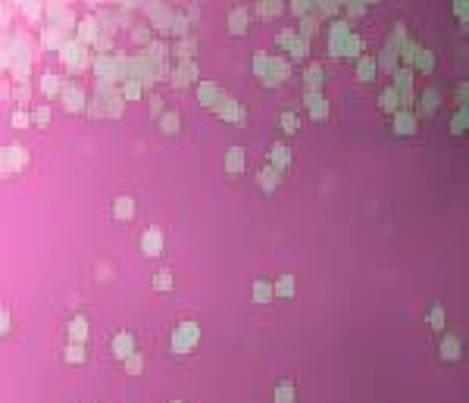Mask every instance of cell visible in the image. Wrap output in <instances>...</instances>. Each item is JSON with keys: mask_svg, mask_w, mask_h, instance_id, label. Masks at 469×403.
Wrapping results in <instances>:
<instances>
[{"mask_svg": "<svg viewBox=\"0 0 469 403\" xmlns=\"http://www.w3.org/2000/svg\"><path fill=\"white\" fill-rule=\"evenodd\" d=\"M197 338H200L197 322H182V325H178V331H175V338H172V344H175L178 353H182V350H191L194 344H197Z\"/></svg>", "mask_w": 469, "mask_h": 403, "instance_id": "6da1fadb", "label": "cell"}, {"mask_svg": "<svg viewBox=\"0 0 469 403\" xmlns=\"http://www.w3.org/2000/svg\"><path fill=\"white\" fill-rule=\"evenodd\" d=\"M141 250L147 253V256H160L163 253V231L160 228H147L141 235Z\"/></svg>", "mask_w": 469, "mask_h": 403, "instance_id": "7a4b0ae2", "label": "cell"}, {"mask_svg": "<svg viewBox=\"0 0 469 403\" xmlns=\"http://www.w3.org/2000/svg\"><path fill=\"white\" fill-rule=\"evenodd\" d=\"M110 347H113V356L125 363V359H129V356L135 353V338H132L129 331H119L116 338H113V344H110Z\"/></svg>", "mask_w": 469, "mask_h": 403, "instance_id": "3957f363", "label": "cell"}, {"mask_svg": "<svg viewBox=\"0 0 469 403\" xmlns=\"http://www.w3.org/2000/svg\"><path fill=\"white\" fill-rule=\"evenodd\" d=\"M25 162H28V150L19 147V144H10V147H6V169H10V172H19Z\"/></svg>", "mask_w": 469, "mask_h": 403, "instance_id": "277c9868", "label": "cell"}, {"mask_svg": "<svg viewBox=\"0 0 469 403\" xmlns=\"http://www.w3.org/2000/svg\"><path fill=\"white\" fill-rule=\"evenodd\" d=\"M63 100H66L63 107L69 109V113H79L82 104H84V94H82L79 84H63Z\"/></svg>", "mask_w": 469, "mask_h": 403, "instance_id": "5b68a950", "label": "cell"}, {"mask_svg": "<svg viewBox=\"0 0 469 403\" xmlns=\"http://www.w3.org/2000/svg\"><path fill=\"white\" fill-rule=\"evenodd\" d=\"M194 79H197V66H194V63H188V59H185V63L172 72V84H175V88H185V84H188V81H194Z\"/></svg>", "mask_w": 469, "mask_h": 403, "instance_id": "8992f818", "label": "cell"}, {"mask_svg": "<svg viewBox=\"0 0 469 403\" xmlns=\"http://www.w3.org/2000/svg\"><path fill=\"white\" fill-rule=\"evenodd\" d=\"M244 166H247V157H244V150H241V147H228L225 169H228V172H244Z\"/></svg>", "mask_w": 469, "mask_h": 403, "instance_id": "52a82bcc", "label": "cell"}, {"mask_svg": "<svg viewBox=\"0 0 469 403\" xmlns=\"http://www.w3.org/2000/svg\"><path fill=\"white\" fill-rule=\"evenodd\" d=\"M79 41H82V44H91V41H97V19H94V16L82 19V25H79Z\"/></svg>", "mask_w": 469, "mask_h": 403, "instance_id": "ba28073f", "label": "cell"}, {"mask_svg": "<svg viewBox=\"0 0 469 403\" xmlns=\"http://www.w3.org/2000/svg\"><path fill=\"white\" fill-rule=\"evenodd\" d=\"M228 28H232V35H244L247 31V10L244 6L232 10V16H228Z\"/></svg>", "mask_w": 469, "mask_h": 403, "instance_id": "9c48e42d", "label": "cell"}, {"mask_svg": "<svg viewBox=\"0 0 469 403\" xmlns=\"http://www.w3.org/2000/svg\"><path fill=\"white\" fill-rule=\"evenodd\" d=\"M113 216L116 219H132L135 216V200H132V197H119L116 207H113Z\"/></svg>", "mask_w": 469, "mask_h": 403, "instance_id": "30bf717a", "label": "cell"}, {"mask_svg": "<svg viewBox=\"0 0 469 403\" xmlns=\"http://www.w3.org/2000/svg\"><path fill=\"white\" fill-rule=\"evenodd\" d=\"M69 338L75 341V344H82V341L88 338V322H84L82 316H75V319L69 322Z\"/></svg>", "mask_w": 469, "mask_h": 403, "instance_id": "8fae6325", "label": "cell"}, {"mask_svg": "<svg viewBox=\"0 0 469 403\" xmlns=\"http://www.w3.org/2000/svg\"><path fill=\"white\" fill-rule=\"evenodd\" d=\"M178 125H182L178 113H163L160 116V132L163 134H178Z\"/></svg>", "mask_w": 469, "mask_h": 403, "instance_id": "7c38bea8", "label": "cell"}, {"mask_svg": "<svg viewBox=\"0 0 469 403\" xmlns=\"http://www.w3.org/2000/svg\"><path fill=\"white\" fill-rule=\"evenodd\" d=\"M276 185H278V169L276 166H266V169H260V188L263 191H276Z\"/></svg>", "mask_w": 469, "mask_h": 403, "instance_id": "4fadbf2b", "label": "cell"}, {"mask_svg": "<svg viewBox=\"0 0 469 403\" xmlns=\"http://www.w3.org/2000/svg\"><path fill=\"white\" fill-rule=\"evenodd\" d=\"M41 91H44L47 97H56V94L63 91V88H59V79H56L54 72H44V75H41Z\"/></svg>", "mask_w": 469, "mask_h": 403, "instance_id": "5bb4252c", "label": "cell"}, {"mask_svg": "<svg viewBox=\"0 0 469 403\" xmlns=\"http://www.w3.org/2000/svg\"><path fill=\"white\" fill-rule=\"evenodd\" d=\"M357 75H360V81H372L375 79V59L363 56L360 63H357Z\"/></svg>", "mask_w": 469, "mask_h": 403, "instance_id": "9a60e30c", "label": "cell"}, {"mask_svg": "<svg viewBox=\"0 0 469 403\" xmlns=\"http://www.w3.org/2000/svg\"><path fill=\"white\" fill-rule=\"evenodd\" d=\"M153 291H172V272L160 269L157 275H153Z\"/></svg>", "mask_w": 469, "mask_h": 403, "instance_id": "2e32d148", "label": "cell"}, {"mask_svg": "<svg viewBox=\"0 0 469 403\" xmlns=\"http://www.w3.org/2000/svg\"><path fill=\"white\" fill-rule=\"evenodd\" d=\"M272 166H276V169H285L288 166V147H285V144H276V147H272Z\"/></svg>", "mask_w": 469, "mask_h": 403, "instance_id": "e0dca14e", "label": "cell"}, {"mask_svg": "<svg viewBox=\"0 0 469 403\" xmlns=\"http://www.w3.org/2000/svg\"><path fill=\"white\" fill-rule=\"evenodd\" d=\"M441 356H447V359H457V356H460L457 338H444V341H441Z\"/></svg>", "mask_w": 469, "mask_h": 403, "instance_id": "ac0fdd59", "label": "cell"}, {"mask_svg": "<svg viewBox=\"0 0 469 403\" xmlns=\"http://www.w3.org/2000/svg\"><path fill=\"white\" fill-rule=\"evenodd\" d=\"M125 372H129V375L144 372V353H132L129 359H125Z\"/></svg>", "mask_w": 469, "mask_h": 403, "instance_id": "d6986e66", "label": "cell"}, {"mask_svg": "<svg viewBox=\"0 0 469 403\" xmlns=\"http://www.w3.org/2000/svg\"><path fill=\"white\" fill-rule=\"evenodd\" d=\"M269 297H272V288L266 281H257V285H253V300H257V303H269Z\"/></svg>", "mask_w": 469, "mask_h": 403, "instance_id": "ffe728a7", "label": "cell"}, {"mask_svg": "<svg viewBox=\"0 0 469 403\" xmlns=\"http://www.w3.org/2000/svg\"><path fill=\"white\" fill-rule=\"evenodd\" d=\"M66 363H84V347L72 341V344L66 347Z\"/></svg>", "mask_w": 469, "mask_h": 403, "instance_id": "44dd1931", "label": "cell"}, {"mask_svg": "<svg viewBox=\"0 0 469 403\" xmlns=\"http://www.w3.org/2000/svg\"><path fill=\"white\" fill-rule=\"evenodd\" d=\"M281 128H285L288 134H294L297 128H301V119H297L294 113H285V116H281Z\"/></svg>", "mask_w": 469, "mask_h": 403, "instance_id": "7402d4cb", "label": "cell"}, {"mask_svg": "<svg viewBox=\"0 0 469 403\" xmlns=\"http://www.w3.org/2000/svg\"><path fill=\"white\" fill-rule=\"evenodd\" d=\"M263 16H278L281 13V0H260Z\"/></svg>", "mask_w": 469, "mask_h": 403, "instance_id": "603a6c76", "label": "cell"}, {"mask_svg": "<svg viewBox=\"0 0 469 403\" xmlns=\"http://www.w3.org/2000/svg\"><path fill=\"white\" fill-rule=\"evenodd\" d=\"M31 122H35V125H47V122H50V107H47V104L38 107L35 113H31Z\"/></svg>", "mask_w": 469, "mask_h": 403, "instance_id": "cb8c5ba5", "label": "cell"}, {"mask_svg": "<svg viewBox=\"0 0 469 403\" xmlns=\"http://www.w3.org/2000/svg\"><path fill=\"white\" fill-rule=\"evenodd\" d=\"M276 291H278L281 297H291V294H294V278H291V275H281V281H278Z\"/></svg>", "mask_w": 469, "mask_h": 403, "instance_id": "d4e9b609", "label": "cell"}, {"mask_svg": "<svg viewBox=\"0 0 469 403\" xmlns=\"http://www.w3.org/2000/svg\"><path fill=\"white\" fill-rule=\"evenodd\" d=\"M213 94H219L216 84H200V104H203V107H213V104H210Z\"/></svg>", "mask_w": 469, "mask_h": 403, "instance_id": "484cf974", "label": "cell"}, {"mask_svg": "<svg viewBox=\"0 0 469 403\" xmlns=\"http://www.w3.org/2000/svg\"><path fill=\"white\" fill-rule=\"evenodd\" d=\"M28 122H31V116H28V113H22V109H16V113L10 116V125H13V128H25Z\"/></svg>", "mask_w": 469, "mask_h": 403, "instance_id": "4316f807", "label": "cell"}, {"mask_svg": "<svg viewBox=\"0 0 469 403\" xmlns=\"http://www.w3.org/2000/svg\"><path fill=\"white\" fill-rule=\"evenodd\" d=\"M306 84H310V88L322 84V69H319V66H310V69H306Z\"/></svg>", "mask_w": 469, "mask_h": 403, "instance_id": "83f0119b", "label": "cell"}, {"mask_svg": "<svg viewBox=\"0 0 469 403\" xmlns=\"http://www.w3.org/2000/svg\"><path fill=\"white\" fill-rule=\"evenodd\" d=\"M382 107H385V109H388V113H391V109H397V91H394V88H391V91H385V94H382Z\"/></svg>", "mask_w": 469, "mask_h": 403, "instance_id": "f1b7e54d", "label": "cell"}, {"mask_svg": "<svg viewBox=\"0 0 469 403\" xmlns=\"http://www.w3.org/2000/svg\"><path fill=\"white\" fill-rule=\"evenodd\" d=\"M276 400H278V403H294L291 384H281V388H278V394H276Z\"/></svg>", "mask_w": 469, "mask_h": 403, "instance_id": "f546056e", "label": "cell"}, {"mask_svg": "<svg viewBox=\"0 0 469 403\" xmlns=\"http://www.w3.org/2000/svg\"><path fill=\"white\" fill-rule=\"evenodd\" d=\"M432 63H435V59H432V54H429V50H422V56L416 59V66H419L422 72H432Z\"/></svg>", "mask_w": 469, "mask_h": 403, "instance_id": "4dcf8cb0", "label": "cell"}, {"mask_svg": "<svg viewBox=\"0 0 469 403\" xmlns=\"http://www.w3.org/2000/svg\"><path fill=\"white\" fill-rule=\"evenodd\" d=\"M138 94H141V84H138V81H129V84H125V97H138Z\"/></svg>", "mask_w": 469, "mask_h": 403, "instance_id": "1f68e13d", "label": "cell"}, {"mask_svg": "<svg viewBox=\"0 0 469 403\" xmlns=\"http://www.w3.org/2000/svg\"><path fill=\"white\" fill-rule=\"evenodd\" d=\"M16 100H19V104H25V100H28V88H25V84H19V88H16Z\"/></svg>", "mask_w": 469, "mask_h": 403, "instance_id": "d6a6232c", "label": "cell"}, {"mask_svg": "<svg viewBox=\"0 0 469 403\" xmlns=\"http://www.w3.org/2000/svg\"><path fill=\"white\" fill-rule=\"evenodd\" d=\"M150 109H153L157 116H163V100H160V97H153V100H150Z\"/></svg>", "mask_w": 469, "mask_h": 403, "instance_id": "836d02e7", "label": "cell"}, {"mask_svg": "<svg viewBox=\"0 0 469 403\" xmlns=\"http://www.w3.org/2000/svg\"><path fill=\"white\" fill-rule=\"evenodd\" d=\"M253 69H257V72H263V69H266V56H263V54L257 56V63H253Z\"/></svg>", "mask_w": 469, "mask_h": 403, "instance_id": "e575fe53", "label": "cell"}, {"mask_svg": "<svg viewBox=\"0 0 469 403\" xmlns=\"http://www.w3.org/2000/svg\"><path fill=\"white\" fill-rule=\"evenodd\" d=\"M291 6L297 13H306V0H291Z\"/></svg>", "mask_w": 469, "mask_h": 403, "instance_id": "d590c367", "label": "cell"}, {"mask_svg": "<svg viewBox=\"0 0 469 403\" xmlns=\"http://www.w3.org/2000/svg\"><path fill=\"white\" fill-rule=\"evenodd\" d=\"M172 403H178V400H172Z\"/></svg>", "mask_w": 469, "mask_h": 403, "instance_id": "8d00e7d4", "label": "cell"}, {"mask_svg": "<svg viewBox=\"0 0 469 403\" xmlns=\"http://www.w3.org/2000/svg\"><path fill=\"white\" fill-rule=\"evenodd\" d=\"M369 3H372V0H369Z\"/></svg>", "mask_w": 469, "mask_h": 403, "instance_id": "74e56055", "label": "cell"}]
</instances>
